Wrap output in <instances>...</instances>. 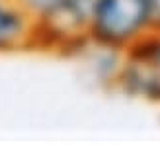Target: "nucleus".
Here are the masks:
<instances>
[{
    "instance_id": "obj_1",
    "label": "nucleus",
    "mask_w": 160,
    "mask_h": 145,
    "mask_svg": "<svg viewBox=\"0 0 160 145\" xmlns=\"http://www.w3.org/2000/svg\"><path fill=\"white\" fill-rule=\"evenodd\" d=\"M147 0H94L88 20V45L125 53L152 34Z\"/></svg>"
},
{
    "instance_id": "obj_2",
    "label": "nucleus",
    "mask_w": 160,
    "mask_h": 145,
    "mask_svg": "<svg viewBox=\"0 0 160 145\" xmlns=\"http://www.w3.org/2000/svg\"><path fill=\"white\" fill-rule=\"evenodd\" d=\"M35 22L37 49L68 53L88 45L94 0H16Z\"/></svg>"
},
{
    "instance_id": "obj_3",
    "label": "nucleus",
    "mask_w": 160,
    "mask_h": 145,
    "mask_svg": "<svg viewBox=\"0 0 160 145\" xmlns=\"http://www.w3.org/2000/svg\"><path fill=\"white\" fill-rule=\"evenodd\" d=\"M113 84L129 98L160 104V30L121 53Z\"/></svg>"
},
{
    "instance_id": "obj_5",
    "label": "nucleus",
    "mask_w": 160,
    "mask_h": 145,
    "mask_svg": "<svg viewBox=\"0 0 160 145\" xmlns=\"http://www.w3.org/2000/svg\"><path fill=\"white\" fill-rule=\"evenodd\" d=\"M150 8V18H152V28L154 31L160 30V0H147Z\"/></svg>"
},
{
    "instance_id": "obj_4",
    "label": "nucleus",
    "mask_w": 160,
    "mask_h": 145,
    "mask_svg": "<svg viewBox=\"0 0 160 145\" xmlns=\"http://www.w3.org/2000/svg\"><path fill=\"white\" fill-rule=\"evenodd\" d=\"M29 49H37L33 18L16 0H0V55Z\"/></svg>"
}]
</instances>
